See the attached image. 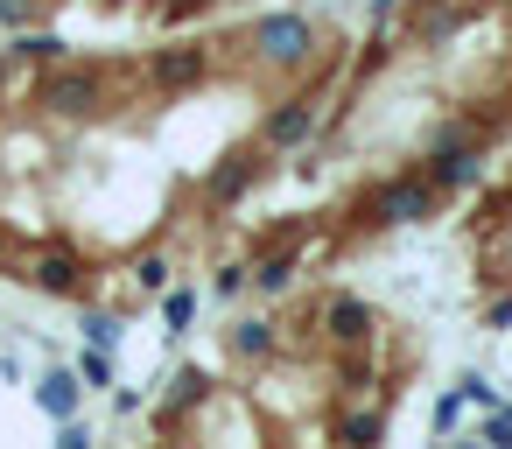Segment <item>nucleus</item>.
<instances>
[{
    "instance_id": "nucleus-1",
    "label": "nucleus",
    "mask_w": 512,
    "mask_h": 449,
    "mask_svg": "<svg viewBox=\"0 0 512 449\" xmlns=\"http://www.w3.org/2000/svg\"><path fill=\"white\" fill-rule=\"evenodd\" d=\"M428 204H435V183H386V190L365 204V218H372V225H421Z\"/></svg>"
},
{
    "instance_id": "nucleus-2",
    "label": "nucleus",
    "mask_w": 512,
    "mask_h": 449,
    "mask_svg": "<svg viewBox=\"0 0 512 449\" xmlns=\"http://www.w3.org/2000/svg\"><path fill=\"white\" fill-rule=\"evenodd\" d=\"M253 43H260L267 64H302V57H309V22H302V15H267V22L253 29Z\"/></svg>"
},
{
    "instance_id": "nucleus-3",
    "label": "nucleus",
    "mask_w": 512,
    "mask_h": 449,
    "mask_svg": "<svg viewBox=\"0 0 512 449\" xmlns=\"http://www.w3.org/2000/svg\"><path fill=\"white\" fill-rule=\"evenodd\" d=\"M36 407H43L50 421H64V414H78V407H85V386H78V365H50V372H36Z\"/></svg>"
},
{
    "instance_id": "nucleus-4",
    "label": "nucleus",
    "mask_w": 512,
    "mask_h": 449,
    "mask_svg": "<svg viewBox=\"0 0 512 449\" xmlns=\"http://www.w3.org/2000/svg\"><path fill=\"white\" fill-rule=\"evenodd\" d=\"M43 106H50V113H92V106H99V78H92V71H57V78L43 85Z\"/></svg>"
},
{
    "instance_id": "nucleus-5",
    "label": "nucleus",
    "mask_w": 512,
    "mask_h": 449,
    "mask_svg": "<svg viewBox=\"0 0 512 449\" xmlns=\"http://www.w3.org/2000/svg\"><path fill=\"white\" fill-rule=\"evenodd\" d=\"M428 183H435V197H442V190H470V183H477V155H470V148H456V141H442V148H435Z\"/></svg>"
},
{
    "instance_id": "nucleus-6",
    "label": "nucleus",
    "mask_w": 512,
    "mask_h": 449,
    "mask_svg": "<svg viewBox=\"0 0 512 449\" xmlns=\"http://www.w3.org/2000/svg\"><path fill=\"white\" fill-rule=\"evenodd\" d=\"M323 323H330L337 344H365V337H372V309H365L358 295H337V302L323 309Z\"/></svg>"
},
{
    "instance_id": "nucleus-7",
    "label": "nucleus",
    "mask_w": 512,
    "mask_h": 449,
    "mask_svg": "<svg viewBox=\"0 0 512 449\" xmlns=\"http://www.w3.org/2000/svg\"><path fill=\"white\" fill-rule=\"evenodd\" d=\"M309 127H316V99H295V106H281V113L267 120V141H274V148H302Z\"/></svg>"
},
{
    "instance_id": "nucleus-8",
    "label": "nucleus",
    "mask_w": 512,
    "mask_h": 449,
    "mask_svg": "<svg viewBox=\"0 0 512 449\" xmlns=\"http://www.w3.org/2000/svg\"><path fill=\"white\" fill-rule=\"evenodd\" d=\"M155 78H162V85H197V78H204V50H169V57H155Z\"/></svg>"
},
{
    "instance_id": "nucleus-9",
    "label": "nucleus",
    "mask_w": 512,
    "mask_h": 449,
    "mask_svg": "<svg viewBox=\"0 0 512 449\" xmlns=\"http://www.w3.org/2000/svg\"><path fill=\"white\" fill-rule=\"evenodd\" d=\"M253 176H260V155H239L232 169H218V176H211V197H218V204H225V197H246V183H253Z\"/></svg>"
},
{
    "instance_id": "nucleus-10",
    "label": "nucleus",
    "mask_w": 512,
    "mask_h": 449,
    "mask_svg": "<svg viewBox=\"0 0 512 449\" xmlns=\"http://www.w3.org/2000/svg\"><path fill=\"white\" fill-rule=\"evenodd\" d=\"M36 288H43V295H71V288H78V260H71V253H50V260L36 267Z\"/></svg>"
},
{
    "instance_id": "nucleus-11",
    "label": "nucleus",
    "mask_w": 512,
    "mask_h": 449,
    "mask_svg": "<svg viewBox=\"0 0 512 449\" xmlns=\"http://www.w3.org/2000/svg\"><path fill=\"white\" fill-rule=\"evenodd\" d=\"M162 323H169V337H183L197 323V288H162Z\"/></svg>"
},
{
    "instance_id": "nucleus-12",
    "label": "nucleus",
    "mask_w": 512,
    "mask_h": 449,
    "mask_svg": "<svg viewBox=\"0 0 512 449\" xmlns=\"http://www.w3.org/2000/svg\"><path fill=\"white\" fill-rule=\"evenodd\" d=\"M232 351L239 358H267L274 351V323H260V316L253 323H232Z\"/></svg>"
},
{
    "instance_id": "nucleus-13",
    "label": "nucleus",
    "mask_w": 512,
    "mask_h": 449,
    "mask_svg": "<svg viewBox=\"0 0 512 449\" xmlns=\"http://www.w3.org/2000/svg\"><path fill=\"white\" fill-rule=\"evenodd\" d=\"M288 281H295V253H274V260H260V274H253L260 295H281Z\"/></svg>"
},
{
    "instance_id": "nucleus-14",
    "label": "nucleus",
    "mask_w": 512,
    "mask_h": 449,
    "mask_svg": "<svg viewBox=\"0 0 512 449\" xmlns=\"http://www.w3.org/2000/svg\"><path fill=\"white\" fill-rule=\"evenodd\" d=\"M78 379H85V386H106V393H113V351H99V344H92V351L78 358Z\"/></svg>"
},
{
    "instance_id": "nucleus-15",
    "label": "nucleus",
    "mask_w": 512,
    "mask_h": 449,
    "mask_svg": "<svg viewBox=\"0 0 512 449\" xmlns=\"http://www.w3.org/2000/svg\"><path fill=\"white\" fill-rule=\"evenodd\" d=\"M463 407H470L463 393H442V400H435V414H428V428H435V435H456V428H463Z\"/></svg>"
},
{
    "instance_id": "nucleus-16",
    "label": "nucleus",
    "mask_w": 512,
    "mask_h": 449,
    "mask_svg": "<svg viewBox=\"0 0 512 449\" xmlns=\"http://www.w3.org/2000/svg\"><path fill=\"white\" fill-rule=\"evenodd\" d=\"M246 281H253V267H239V260H232V267H218V274H211V295H218V302H232V295H246Z\"/></svg>"
},
{
    "instance_id": "nucleus-17",
    "label": "nucleus",
    "mask_w": 512,
    "mask_h": 449,
    "mask_svg": "<svg viewBox=\"0 0 512 449\" xmlns=\"http://www.w3.org/2000/svg\"><path fill=\"white\" fill-rule=\"evenodd\" d=\"M134 281H141V288H148V295H162V288H169V281H176V274H169V260H162V253H148V260H141V267H134Z\"/></svg>"
},
{
    "instance_id": "nucleus-18",
    "label": "nucleus",
    "mask_w": 512,
    "mask_h": 449,
    "mask_svg": "<svg viewBox=\"0 0 512 449\" xmlns=\"http://www.w3.org/2000/svg\"><path fill=\"white\" fill-rule=\"evenodd\" d=\"M456 393H463L470 407H498V386H491L484 372H463V379H456Z\"/></svg>"
},
{
    "instance_id": "nucleus-19",
    "label": "nucleus",
    "mask_w": 512,
    "mask_h": 449,
    "mask_svg": "<svg viewBox=\"0 0 512 449\" xmlns=\"http://www.w3.org/2000/svg\"><path fill=\"white\" fill-rule=\"evenodd\" d=\"M85 337H92V344H99V351H113V344H120V323H113V316H99V309H92V316H85Z\"/></svg>"
},
{
    "instance_id": "nucleus-20",
    "label": "nucleus",
    "mask_w": 512,
    "mask_h": 449,
    "mask_svg": "<svg viewBox=\"0 0 512 449\" xmlns=\"http://www.w3.org/2000/svg\"><path fill=\"white\" fill-rule=\"evenodd\" d=\"M22 57H43V64H57V57H64V36H22Z\"/></svg>"
},
{
    "instance_id": "nucleus-21",
    "label": "nucleus",
    "mask_w": 512,
    "mask_h": 449,
    "mask_svg": "<svg viewBox=\"0 0 512 449\" xmlns=\"http://www.w3.org/2000/svg\"><path fill=\"white\" fill-rule=\"evenodd\" d=\"M344 442H379V414H344Z\"/></svg>"
},
{
    "instance_id": "nucleus-22",
    "label": "nucleus",
    "mask_w": 512,
    "mask_h": 449,
    "mask_svg": "<svg viewBox=\"0 0 512 449\" xmlns=\"http://www.w3.org/2000/svg\"><path fill=\"white\" fill-rule=\"evenodd\" d=\"M57 442H64V449H92V428H85L78 414H64V421H57Z\"/></svg>"
},
{
    "instance_id": "nucleus-23",
    "label": "nucleus",
    "mask_w": 512,
    "mask_h": 449,
    "mask_svg": "<svg viewBox=\"0 0 512 449\" xmlns=\"http://www.w3.org/2000/svg\"><path fill=\"white\" fill-rule=\"evenodd\" d=\"M0 22H8V29H29V22H36V0H0Z\"/></svg>"
},
{
    "instance_id": "nucleus-24",
    "label": "nucleus",
    "mask_w": 512,
    "mask_h": 449,
    "mask_svg": "<svg viewBox=\"0 0 512 449\" xmlns=\"http://www.w3.org/2000/svg\"><path fill=\"white\" fill-rule=\"evenodd\" d=\"M449 29H456V8H435V15H428V22H421V43H442V36H449Z\"/></svg>"
},
{
    "instance_id": "nucleus-25",
    "label": "nucleus",
    "mask_w": 512,
    "mask_h": 449,
    "mask_svg": "<svg viewBox=\"0 0 512 449\" xmlns=\"http://www.w3.org/2000/svg\"><path fill=\"white\" fill-rule=\"evenodd\" d=\"M204 386H211V379H204V372H183V379H176V386H169V400H183V407H190V400H204Z\"/></svg>"
},
{
    "instance_id": "nucleus-26",
    "label": "nucleus",
    "mask_w": 512,
    "mask_h": 449,
    "mask_svg": "<svg viewBox=\"0 0 512 449\" xmlns=\"http://www.w3.org/2000/svg\"><path fill=\"white\" fill-rule=\"evenodd\" d=\"M491 330H512V295H505V302H491Z\"/></svg>"
},
{
    "instance_id": "nucleus-27",
    "label": "nucleus",
    "mask_w": 512,
    "mask_h": 449,
    "mask_svg": "<svg viewBox=\"0 0 512 449\" xmlns=\"http://www.w3.org/2000/svg\"><path fill=\"white\" fill-rule=\"evenodd\" d=\"M505 414H512V407H505Z\"/></svg>"
}]
</instances>
